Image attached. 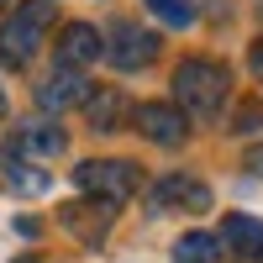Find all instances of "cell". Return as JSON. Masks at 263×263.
Returning <instances> with one entry per match:
<instances>
[{"label": "cell", "mask_w": 263, "mask_h": 263, "mask_svg": "<svg viewBox=\"0 0 263 263\" xmlns=\"http://www.w3.org/2000/svg\"><path fill=\"white\" fill-rule=\"evenodd\" d=\"M227 90H232V74L216 58H184L174 69V100L190 116H216L227 105Z\"/></svg>", "instance_id": "1"}, {"label": "cell", "mask_w": 263, "mask_h": 263, "mask_svg": "<svg viewBox=\"0 0 263 263\" xmlns=\"http://www.w3.org/2000/svg\"><path fill=\"white\" fill-rule=\"evenodd\" d=\"M53 27V0H27V6H16L6 21H0V58L11 63V69H27L37 58L42 37Z\"/></svg>", "instance_id": "2"}, {"label": "cell", "mask_w": 263, "mask_h": 263, "mask_svg": "<svg viewBox=\"0 0 263 263\" xmlns=\"http://www.w3.org/2000/svg\"><path fill=\"white\" fill-rule=\"evenodd\" d=\"M74 184L90 195V200H105V205H121L137 195V163H126V158H84L74 168Z\"/></svg>", "instance_id": "3"}, {"label": "cell", "mask_w": 263, "mask_h": 263, "mask_svg": "<svg viewBox=\"0 0 263 263\" xmlns=\"http://www.w3.org/2000/svg\"><path fill=\"white\" fill-rule=\"evenodd\" d=\"M132 126H137L147 142H158V147H179L190 137V116L179 105H163V100H142L137 111H132Z\"/></svg>", "instance_id": "4"}, {"label": "cell", "mask_w": 263, "mask_h": 263, "mask_svg": "<svg viewBox=\"0 0 263 263\" xmlns=\"http://www.w3.org/2000/svg\"><path fill=\"white\" fill-rule=\"evenodd\" d=\"M105 58L116 63V69H147L153 58H158V37H153L147 27H137V21H116L111 27V42H105Z\"/></svg>", "instance_id": "5"}, {"label": "cell", "mask_w": 263, "mask_h": 263, "mask_svg": "<svg viewBox=\"0 0 263 263\" xmlns=\"http://www.w3.org/2000/svg\"><path fill=\"white\" fill-rule=\"evenodd\" d=\"M84 95H90V79H84V69H69V63H58V69L37 84V105H42V111L84 105Z\"/></svg>", "instance_id": "6"}, {"label": "cell", "mask_w": 263, "mask_h": 263, "mask_svg": "<svg viewBox=\"0 0 263 263\" xmlns=\"http://www.w3.org/2000/svg\"><path fill=\"white\" fill-rule=\"evenodd\" d=\"M153 205L158 211H211V184L190 179V174H168V179L153 190Z\"/></svg>", "instance_id": "7"}, {"label": "cell", "mask_w": 263, "mask_h": 263, "mask_svg": "<svg viewBox=\"0 0 263 263\" xmlns=\"http://www.w3.org/2000/svg\"><path fill=\"white\" fill-rule=\"evenodd\" d=\"M63 227H69L79 242L100 248L105 232H111V205L105 200H74V205H63Z\"/></svg>", "instance_id": "8"}, {"label": "cell", "mask_w": 263, "mask_h": 263, "mask_svg": "<svg viewBox=\"0 0 263 263\" xmlns=\"http://www.w3.org/2000/svg\"><path fill=\"white\" fill-rule=\"evenodd\" d=\"M0 179H6V190H16V195H42V190L53 184L48 168H37V158H27L21 147L0 153Z\"/></svg>", "instance_id": "9"}, {"label": "cell", "mask_w": 263, "mask_h": 263, "mask_svg": "<svg viewBox=\"0 0 263 263\" xmlns=\"http://www.w3.org/2000/svg\"><path fill=\"white\" fill-rule=\"evenodd\" d=\"M105 53L100 32L90 27V21H69V27L58 32V63H69V69H84V63H95Z\"/></svg>", "instance_id": "10"}, {"label": "cell", "mask_w": 263, "mask_h": 263, "mask_svg": "<svg viewBox=\"0 0 263 263\" xmlns=\"http://www.w3.org/2000/svg\"><path fill=\"white\" fill-rule=\"evenodd\" d=\"M84 116H90V126H95V132H116V126H121V116H126L121 90H111V84L90 90V95H84Z\"/></svg>", "instance_id": "11"}, {"label": "cell", "mask_w": 263, "mask_h": 263, "mask_svg": "<svg viewBox=\"0 0 263 263\" xmlns=\"http://www.w3.org/2000/svg\"><path fill=\"white\" fill-rule=\"evenodd\" d=\"M216 242H227L232 253H242V258H263V221H253V216H227Z\"/></svg>", "instance_id": "12"}, {"label": "cell", "mask_w": 263, "mask_h": 263, "mask_svg": "<svg viewBox=\"0 0 263 263\" xmlns=\"http://www.w3.org/2000/svg\"><path fill=\"white\" fill-rule=\"evenodd\" d=\"M16 147L27 153V158H58V153L69 147V137H63L53 121H32V126L16 132Z\"/></svg>", "instance_id": "13"}, {"label": "cell", "mask_w": 263, "mask_h": 263, "mask_svg": "<svg viewBox=\"0 0 263 263\" xmlns=\"http://www.w3.org/2000/svg\"><path fill=\"white\" fill-rule=\"evenodd\" d=\"M216 237L211 232H190V237H179L174 242V263H216Z\"/></svg>", "instance_id": "14"}, {"label": "cell", "mask_w": 263, "mask_h": 263, "mask_svg": "<svg viewBox=\"0 0 263 263\" xmlns=\"http://www.w3.org/2000/svg\"><path fill=\"white\" fill-rule=\"evenodd\" d=\"M147 11L163 21V27H190L195 21V0H147Z\"/></svg>", "instance_id": "15"}, {"label": "cell", "mask_w": 263, "mask_h": 263, "mask_svg": "<svg viewBox=\"0 0 263 263\" xmlns=\"http://www.w3.org/2000/svg\"><path fill=\"white\" fill-rule=\"evenodd\" d=\"M263 126V111H258V105H242V111H237V126L232 132H258Z\"/></svg>", "instance_id": "16"}, {"label": "cell", "mask_w": 263, "mask_h": 263, "mask_svg": "<svg viewBox=\"0 0 263 263\" xmlns=\"http://www.w3.org/2000/svg\"><path fill=\"white\" fill-rule=\"evenodd\" d=\"M248 63H253V74H258V84H263V42H253V53H248Z\"/></svg>", "instance_id": "17"}, {"label": "cell", "mask_w": 263, "mask_h": 263, "mask_svg": "<svg viewBox=\"0 0 263 263\" xmlns=\"http://www.w3.org/2000/svg\"><path fill=\"white\" fill-rule=\"evenodd\" d=\"M248 168H253V174H263V147H253V153H248Z\"/></svg>", "instance_id": "18"}, {"label": "cell", "mask_w": 263, "mask_h": 263, "mask_svg": "<svg viewBox=\"0 0 263 263\" xmlns=\"http://www.w3.org/2000/svg\"><path fill=\"white\" fill-rule=\"evenodd\" d=\"M0 121H6V90H0Z\"/></svg>", "instance_id": "19"}, {"label": "cell", "mask_w": 263, "mask_h": 263, "mask_svg": "<svg viewBox=\"0 0 263 263\" xmlns=\"http://www.w3.org/2000/svg\"><path fill=\"white\" fill-rule=\"evenodd\" d=\"M16 263H42V258H16Z\"/></svg>", "instance_id": "20"}, {"label": "cell", "mask_w": 263, "mask_h": 263, "mask_svg": "<svg viewBox=\"0 0 263 263\" xmlns=\"http://www.w3.org/2000/svg\"><path fill=\"white\" fill-rule=\"evenodd\" d=\"M0 6H6V0H0Z\"/></svg>", "instance_id": "21"}]
</instances>
